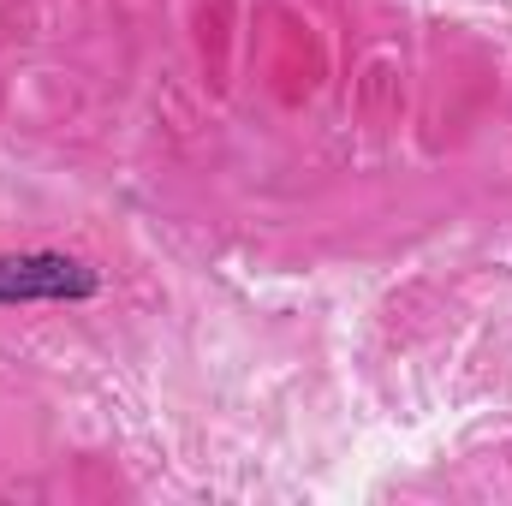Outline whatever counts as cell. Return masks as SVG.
Returning a JSON list of instances; mask_svg holds the SVG:
<instances>
[{
    "instance_id": "cell-1",
    "label": "cell",
    "mask_w": 512,
    "mask_h": 506,
    "mask_svg": "<svg viewBox=\"0 0 512 506\" xmlns=\"http://www.w3.org/2000/svg\"><path fill=\"white\" fill-rule=\"evenodd\" d=\"M102 292V274L66 251H18L0 256V310L12 304H84Z\"/></svg>"
}]
</instances>
